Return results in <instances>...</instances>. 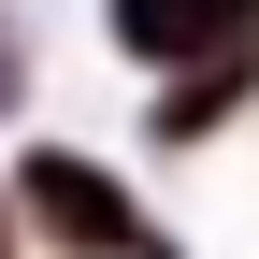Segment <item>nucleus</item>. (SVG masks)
Segmentation results:
<instances>
[{"instance_id":"nucleus-2","label":"nucleus","mask_w":259,"mask_h":259,"mask_svg":"<svg viewBox=\"0 0 259 259\" xmlns=\"http://www.w3.org/2000/svg\"><path fill=\"white\" fill-rule=\"evenodd\" d=\"M231 29H245V0H130V44H158V58L173 44H231Z\"/></svg>"},{"instance_id":"nucleus-1","label":"nucleus","mask_w":259,"mask_h":259,"mask_svg":"<svg viewBox=\"0 0 259 259\" xmlns=\"http://www.w3.org/2000/svg\"><path fill=\"white\" fill-rule=\"evenodd\" d=\"M29 202H44V216H58L87 259H115V245H130V202H115L101 173H72V158H44V173H29Z\"/></svg>"}]
</instances>
